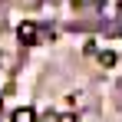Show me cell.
<instances>
[{
  "label": "cell",
  "mask_w": 122,
  "mask_h": 122,
  "mask_svg": "<svg viewBox=\"0 0 122 122\" xmlns=\"http://www.w3.org/2000/svg\"><path fill=\"white\" fill-rule=\"evenodd\" d=\"M13 122H36V112H33L30 106H20V109L13 112Z\"/></svg>",
  "instance_id": "obj_2"
},
{
  "label": "cell",
  "mask_w": 122,
  "mask_h": 122,
  "mask_svg": "<svg viewBox=\"0 0 122 122\" xmlns=\"http://www.w3.org/2000/svg\"><path fill=\"white\" fill-rule=\"evenodd\" d=\"M36 36H40V30H36V23H23V26H20V40H23V43H33Z\"/></svg>",
  "instance_id": "obj_1"
},
{
  "label": "cell",
  "mask_w": 122,
  "mask_h": 122,
  "mask_svg": "<svg viewBox=\"0 0 122 122\" xmlns=\"http://www.w3.org/2000/svg\"><path fill=\"white\" fill-rule=\"evenodd\" d=\"M50 122H76V119H73L69 112H66V116H60V112H56V116H53V119H50Z\"/></svg>",
  "instance_id": "obj_3"
}]
</instances>
